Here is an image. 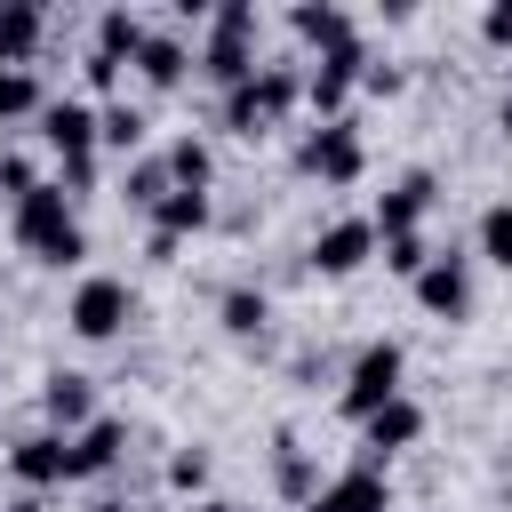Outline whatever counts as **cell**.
<instances>
[{
    "label": "cell",
    "instance_id": "d6986e66",
    "mask_svg": "<svg viewBox=\"0 0 512 512\" xmlns=\"http://www.w3.org/2000/svg\"><path fill=\"white\" fill-rule=\"evenodd\" d=\"M296 32H304V40H320L328 56H336V48H352V24H344V8H328V0H320V8L304 0V8H296Z\"/></svg>",
    "mask_w": 512,
    "mask_h": 512
},
{
    "label": "cell",
    "instance_id": "f546056e",
    "mask_svg": "<svg viewBox=\"0 0 512 512\" xmlns=\"http://www.w3.org/2000/svg\"><path fill=\"white\" fill-rule=\"evenodd\" d=\"M200 480H208V456H200V448L168 456V488H200Z\"/></svg>",
    "mask_w": 512,
    "mask_h": 512
},
{
    "label": "cell",
    "instance_id": "7a4b0ae2",
    "mask_svg": "<svg viewBox=\"0 0 512 512\" xmlns=\"http://www.w3.org/2000/svg\"><path fill=\"white\" fill-rule=\"evenodd\" d=\"M288 104H296V72L256 64V72H248V80L224 96V128H232V136H264V128H272Z\"/></svg>",
    "mask_w": 512,
    "mask_h": 512
},
{
    "label": "cell",
    "instance_id": "603a6c76",
    "mask_svg": "<svg viewBox=\"0 0 512 512\" xmlns=\"http://www.w3.org/2000/svg\"><path fill=\"white\" fill-rule=\"evenodd\" d=\"M96 136L120 144V152H136V144H144V112H136V104H112V112H96Z\"/></svg>",
    "mask_w": 512,
    "mask_h": 512
},
{
    "label": "cell",
    "instance_id": "cb8c5ba5",
    "mask_svg": "<svg viewBox=\"0 0 512 512\" xmlns=\"http://www.w3.org/2000/svg\"><path fill=\"white\" fill-rule=\"evenodd\" d=\"M480 256H488V264H504V272H512V200H504V208H488V216H480Z\"/></svg>",
    "mask_w": 512,
    "mask_h": 512
},
{
    "label": "cell",
    "instance_id": "ba28073f",
    "mask_svg": "<svg viewBox=\"0 0 512 512\" xmlns=\"http://www.w3.org/2000/svg\"><path fill=\"white\" fill-rule=\"evenodd\" d=\"M120 320H128V288L120 280H80L72 288V328L80 336H112Z\"/></svg>",
    "mask_w": 512,
    "mask_h": 512
},
{
    "label": "cell",
    "instance_id": "44dd1931",
    "mask_svg": "<svg viewBox=\"0 0 512 512\" xmlns=\"http://www.w3.org/2000/svg\"><path fill=\"white\" fill-rule=\"evenodd\" d=\"M40 40V8H0V64L16 72V56H32Z\"/></svg>",
    "mask_w": 512,
    "mask_h": 512
},
{
    "label": "cell",
    "instance_id": "1f68e13d",
    "mask_svg": "<svg viewBox=\"0 0 512 512\" xmlns=\"http://www.w3.org/2000/svg\"><path fill=\"white\" fill-rule=\"evenodd\" d=\"M480 32H488V40H512V0H496V8H488V24H480Z\"/></svg>",
    "mask_w": 512,
    "mask_h": 512
},
{
    "label": "cell",
    "instance_id": "277c9868",
    "mask_svg": "<svg viewBox=\"0 0 512 512\" xmlns=\"http://www.w3.org/2000/svg\"><path fill=\"white\" fill-rule=\"evenodd\" d=\"M384 400H400V344H368V352L352 360V384H344V416H352V424H368Z\"/></svg>",
    "mask_w": 512,
    "mask_h": 512
},
{
    "label": "cell",
    "instance_id": "7c38bea8",
    "mask_svg": "<svg viewBox=\"0 0 512 512\" xmlns=\"http://www.w3.org/2000/svg\"><path fill=\"white\" fill-rule=\"evenodd\" d=\"M40 136H48L64 160H88V144H96V112L64 96V104H48V112H40Z\"/></svg>",
    "mask_w": 512,
    "mask_h": 512
},
{
    "label": "cell",
    "instance_id": "3957f363",
    "mask_svg": "<svg viewBox=\"0 0 512 512\" xmlns=\"http://www.w3.org/2000/svg\"><path fill=\"white\" fill-rule=\"evenodd\" d=\"M248 40H256V8H248V0H224V8H216V32H208V56H200V64H208L224 88H240V80L256 72V48H248Z\"/></svg>",
    "mask_w": 512,
    "mask_h": 512
},
{
    "label": "cell",
    "instance_id": "5bb4252c",
    "mask_svg": "<svg viewBox=\"0 0 512 512\" xmlns=\"http://www.w3.org/2000/svg\"><path fill=\"white\" fill-rule=\"evenodd\" d=\"M312 512H384V472H344L328 488H312Z\"/></svg>",
    "mask_w": 512,
    "mask_h": 512
},
{
    "label": "cell",
    "instance_id": "9a60e30c",
    "mask_svg": "<svg viewBox=\"0 0 512 512\" xmlns=\"http://www.w3.org/2000/svg\"><path fill=\"white\" fill-rule=\"evenodd\" d=\"M40 408H48L56 424H80V432L96 424V392H88V376H72V368H56V376H48V392H40Z\"/></svg>",
    "mask_w": 512,
    "mask_h": 512
},
{
    "label": "cell",
    "instance_id": "6da1fadb",
    "mask_svg": "<svg viewBox=\"0 0 512 512\" xmlns=\"http://www.w3.org/2000/svg\"><path fill=\"white\" fill-rule=\"evenodd\" d=\"M16 240H24L40 264H72V256H80V224H72V208H64V184H32V192L16 200Z\"/></svg>",
    "mask_w": 512,
    "mask_h": 512
},
{
    "label": "cell",
    "instance_id": "8fae6325",
    "mask_svg": "<svg viewBox=\"0 0 512 512\" xmlns=\"http://www.w3.org/2000/svg\"><path fill=\"white\" fill-rule=\"evenodd\" d=\"M360 64H368V56H360V40H352V48H336V56H320V72H312V88H304V96H312V112H328V120H336V104L352 96Z\"/></svg>",
    "mask_w": 512,
    "mask_h": 512
},
{
    "label": "cell",
    "instance_id": "4fadbf2b",
    "mask_svg": "<svg viewBox=\"0 0 512 512\" xmlns=\"http://www.w3.org/2000/svg\"><path fill=\"white\" fill-rule=\"evenodd\" d=\"M424 208H432V176L416 168V176H400V184L384 192V208H376L368 224H376V232L392 240V232H416V216H424Z\"/></svg>",
    "mask_w": 512,
    "mask_h": 512
},
{
    "label": "cell",
    "instance_id": "9c48e42d",
    "mask_svg": "<svg viewBox=\"0 0 512 512\" xmlns=\"http://www.w3.org/2000/svg\"><path fill=\"white\" fill-rule=\"evenodd\" d=\"M360 432H368V472H376L392 448H408V440L424 432V408H416V400H384V408H376Z\"/></svg>",
    "mask_w": 512,
    "mask_h": 512
},
{
    "label": "cell",
    "instance_id": "8992f818",
    "mask_svg": "<svg viewBox=\"0 0 512 512\" xmlns=\"http://www.w3.org/2000/svg\"><path fill=\"white\" fill-rule=\"evenodd\" d=\"M368 256H376V224H368V216H344V224H328V232L312 240V264H320V272H360Z\"/></svg>",
    "mask_w": 512,
    "mask_h": 512
},
{
    "label": "cell",
    "instance_id": "30bf717a",
    "mask_svg": "<svg viewBox=\"0 0 512 512\" xmlns=\"http://www.w3.org/2000/svg\"><path fill=\"white\" fill-rule=\"evenodd\" d=\"M16 480L24 488H56V480H72V440H56V432H40V440H16Z\"/></svg>",
    "mask_w": 512,
    "mask_h": 512
},
{
    "label": "cell",
    "instance_id": "5b68a950",
    "mask_svg": "<svg viewBox=\"0 0 512 512\" xmlns=\"http://www.w3.org/2000/svg\"><path fill=\"white\" fill-rule=\"evenodd\" d=\"M304 168H312L320 184H352V176H360V136H352L344 120L312 128V136H304Z\"/></svg>",
    "mask_w": 512,
    "mask_h": 512
},
{
    "label": "cell",
    "instance_id": "83f0119b",
    "mask_svg": "<svg viewBox=\"0 0 512 512\" xmlns=\"http://www.w3.org/2000/svg\"><path fill=\"white\" fill-rule=\"evenodd\" d=\"M280 488H288V496H312V456H304L296 440H280Z\"/></svg>",
    "mask_w": 512,
    "mask_h": 512
},
{
    "label": "cell",
    "instance_id": "e0dca14e",
    "mask_svg": "<svg viewBox=\"0 0 512 512\" xmlns=\"http://www.w3.org/2000/svg\"><path fill=\"white\" fill-rule=\"evenodd\" d=\"M112 456H120V424H112V416H96V424H88V432L72 440V480H88V472H104Z\"/></svg>",
    "mask_w": 512,
    "mask_h": 512
},
{
    "label": "cell",
    "instance_id": "52a82bcc",
    "mask_svg": "<svg viewBox=\"0 0 512 512\" xmlns=\"http://www.w3.org/2000/svg\"><path fill=\"white\" fill-rule=\"evenodd\" d=\"M416 304L440 312V320H456V312L472 304V272H464V256H432V264L416 272Z\"/></svg>",
    "mask_w": 512,
    "mask_h": 512
},
{
    "label": "cell",
    "instance_id": "484cf974",
    "mask_svg": "<svg viewBox=\"0 0 512 512\" xmlns=\"http://www.w3.org/2000/svg\"><path fill=\"white\" fill-rule=\"evenodd\" d=\"M224 328H232V336H256V328H264V296H256V288H232V296H224Z\"/></svg>",
    "mask_w": 512,
    "mask_h": 512
},
{
    "label": "cell",
    "instance_id": "e575fe53",
    "mask_svg": "<svg viewBox=\"0 0 512 512\" xmlns=\"http://www.w3.org/2000/svg\"><path fill=\"white\" fill-rule=\"evenodd\" d=\"M192 512H232V504H192Z\"/></svg>",
    "mask_w": 512,
    "mask_h": 512
},
{
    "label": "cell",
    "instance_id": "836d02e7",
    "mask_svg": "<svg viewBox=\"0 0 512 512\" xmlns=\"http://www.w3.org/2000/svg\"><path fill=\"white\" fill-rule=\"evenodd\" d=\"M496 120H504V128H512V96H504V112H496Z\"/></svg>",
    "mask_w": 512,
    "mask_h": 512
},
{
    "label": "cell",
    "instance_id": "ffe728a7",
    "mask_svg": "<svg viewBox=\"0 0 512 512\" xmlns=\"http://www.w3.org/2000/svg\"><path fill=\"white\" fill-rule=\"evenodd\" d=\"M136 48H144V24H136L128 8H104V24H96V56L120 64V56H136Z\"/></svg>",
    "mask_w": 512,
    "mask_h": 512
},
{
    "label": "cell",
    "instance_id": "4dcf8cb0",
    "mask_svg": "<svg viewBox=\"0 0 512 512\" xmlns=\"http://www.w3.org/2000/svg\"><path fill=\"white\" fill-rule=\"evenodd\" d=\"M32 184H40V176H32V160H16V152H8V160H0V192H16V200H24Z\"/></svg>",
    "mask_w": 512,
    "mask_h": 512
},
{
    "label": "cell",
    "instance_id": "d6a6232c",
    "mask_svg": "<svg viewBox=\"0 0 512 512\" xmlns=\"http://www.w3.org/2000/svg\"><path fill=\"white\" fill-rule=\"evenodd\" d=\"M8 512H40V496H16V504H8Z\"/></svg>",
    "mask_w": 512,
    "mask_h": 512
},
{
    "label": "cell",
    "instance_id": "2e32d148",
    "mask_svg": "<svg viewBox=\"0 0 512 512\" xmlns=\"http://www.w3.org/2000/svg\"><path fill=\"white\" fill-rule=\"evenodd\" d=\"M152 224H160L152 240H168V248H176L184 232H200V224H208V192H176V184H168V192H160V208H152Z\"/></svg>",
    "mask_w": 512,
    "mask_h": 512
},
{
    "label": "cell",
    "instance_id": "7402d4cb",
    "mask_svg": "<svg viewBox=\"0 0 512 512\" xmlns=\"http://www.w3.org/2000/svg\"><path fill=\"white\" fill-rule=\"evenodd\" d=\"M168 184H176V192H200V184H208V144H200V136H184V144L168 152Z\"/></svg>",
    "mask_w": 512,
    "mask_h": 512
},
{
    "label": "cell",
    "instance_id": "4316f807",
    "mask_svg": "<svg viewBox=\"0 0 512 512\" xmlns=\"http://www.w3.org/2000/svg\"><path fill=\"white\" fill-rule=\"evenodd\" d=\"M384 264H392V272H408V280H416V272H424V264H432V248H424V240H416V232H392V240H384Z\"/></svg>",
    "mask_w": 512,
    "mask_h": 512
},
{
    "label": "cell",
    "instance_id": "d4e9b609",
    "mask_svg": "<svg viewBox=\"0 0 512 512\" xmlns=\"http://www.w3.org/2000/svg\"><path fill=\"white\" fill-rule=\"evenodd\" d=\"M160 192H168V160H136L128 168V200L136 208H160Z\"/></svg>",
    "mask_w": 512,
    "mask_h": 512
},
{
    "label": "cell",
    "instance_id": "ac0fdd59",
    "mask_svg": "<svg viewBox=\"0 0 512 512\" xmlns=\"http://www.w3.org/2000/svg\"><path fill=\"white\" fill-rule=\"evenodd\" d=\"M184 64H192V56H184V40H168V32L136 48V72H144L152 88H176V80H184Z\"/></svg>",
    "mask_w": 512,
    "mask_h": 512
},
{
    "label": "cell",
    "instance_id": "f1b7e54d",
    "mask_svg": "<svg viewBox=\"0 0 512 512\" xmlns=\"http://www.w3.org/2000/svg\"><path fill=\"white\" fill-rule=\"evenodd\" d=\"M32 104H40L32 72H0V120H16V112H32Z\"/></svg>",
    "mask_w": 512,
    "mask_h": 512
}]
</instances>
